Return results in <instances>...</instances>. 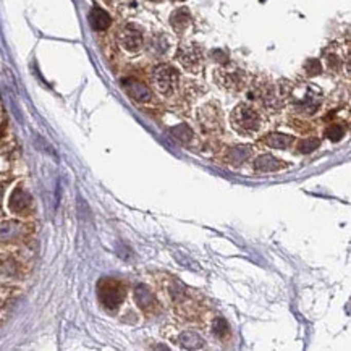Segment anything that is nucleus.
Segmentation results:
<instances>
[{
	"instance_id": "f257e3e1",
	"label": "nucleus",
	"mask_w": 351,
	"mask_h": 351,
	"mask_svg": "<svg viewBox=\"0 0 351 351\" xmlns=\"http://www.w3.org/2000/svg\"><path fill=\"white\" fill-rule=\"evenodd\" d=\"M282 99H288L293 105V110L300 115L311 117L319 110L322 102V94L319 87L309 83L300 84H282L279 87Z\"/></svg>"
},
{
	"instance_id": "aec40b11",
	"label": "nucleus",
	"mask_w": 351,
	"mask_h": 351,
	"mask_svg": "<svg viewBox=\"0 0 351 351\" xmlns=\"http://www.w3.org/2000/svg\"><path fill=\"white\" fill-rule=\"evenodd\" d=\"M21 232V225L18 222H5L0 225V241H10L18 236Z\"/></svg>"
},
{
	"instance_id": "dca6fc26",
	"label": "nucleus",
	"mask_w": 351,
	"mask_h": 351,
	"mask_svg": "<svg viewBox=\"0 0 351 351\" xmlns=\"http://www.w3.org/2000/svg\"><path fill=\"white\" fill-rule=\"evenodd\" d=\"M287 167V163L283 160L273 157L270 154H262L254 160V170L256 172H262V173H267V172H277Z\"/></svg>"
},
{
	"instance_id": "7ed1b4c3",
	"label": "nucleus",
	"mask_w": 351,
	"mask_h": 351,
	"mask_svg": "<svg viewBox=\"0 0 351 351\" xmlns=\"http://www.w3.org/2000/svg\"><path fill=\"white\" fill-rule=\"evenodd\" d=\"M214 81L218 87H222L227 93H241L249 86V76L243 68H238L235 65H220L214 71Z\"/></svg>"
},
{
	"instance_id": "c756f323",
	"label": "nucleus",
	"mask_w": 351,
	"mask_h": 351,
	"mask_svg": "<svg viewBox=\"0 0 351 351\" xmlns=\"http://www.w3.org/2000/svg\"><path fill=\"white\" fill-rule=\"evenodd\" d=\"M149 2H154V4H159V2H162V0H149Z\"/></svg>"
},
{
	"instance_id": "6ab92c4d",
	"label": "nucleus",
	"mask_w": 351,
	"mask_h": 351,
	"mask_svg": "<svg viewBox=\"0 0 351 351\" xmlns=\"http://www.w3.org/2000/svg\"><path fill=\"white\" fill-rule=\"evenodd\" d=\"M178 343L184 349H199L204 348V338L196 332H181L178 337Z\"/></svg>"
},
{
	"instance_id": "4468645a",
	"label": "nucleus",
	"mask_w": 351,
	"mask_h": 351,
	"mask_svg": "<svg viewBox=\"0 0 351 351\" xmlns=\"http://www.w3.org/2000/svg\"><path fill=\"white\" fill-rule=\"evenodd\" d=\"M170 26L177 34H184L186 31L191 26V13L186 7H180L177 10H173L170 15Z\"/></svg>"
},
{
	"instance_id": "f03ea898",
	"label": "nucleus",
	"mask_w": 351,
	"mask_h": 351,
	"mask_svg": "<svg viewBox=\"0 0 351 351\" xmlns=\"http://www.w3.org/2000/svg\"><path fill=\"white\" fill-rule=\"evenodd\" d=\"M230 123H232L236 133L253 136L262 126V115L256 107L248 102H243L233 108L232 115H230Z\"/></svg>"
},
{
	"instance_id": "4be33fe9",
	"label": "nucleus",
	"mask_w": 351,
	"mask_h": 351,
	"mask_svg": "<svg viewBox=\"0 0 351 351\" xmlns=\"http://www.w3.org/2000/svg\"><path fill=\"white\" fill-rule=\"evenodd\" d=\"M319 144H321V141L314 136H311V138H306L300 142L298 151L301 152V154H311V152H314L317 147H319Z\"/></svg>"
},
{
	"instance_id": "20e7f679",
	"label": "nucleus",
	"mask_w": 351,
	"mask_h": 351,
	"mask_svg": "<svg viewBox=\"0 0 351 351\" xmlns=\"http://www.w3.org/2000/svg\"><path fill=\"white\" fill-rule=\"evenodd\" d=\"M251 99L267 112H277L282 105V96L277 89V86L270 83L269 80H256L251 83Z\"/></svg>"
},
{
	"instance_id": "ddd939ff",
	"label": "nucleus",
	"mask_w": 351,
	"mask_h": 351,
	"mask_svg": "<svg viewBox=\"0 0 351 351\" xmlns=\"http://www.w3.org/2000/svg\"><path fill=\"white\" fill-rule=\"evenodd\" d=\"M172 44H170V39L165 36V34H160V32H157V34H152L147 41V53H151L154 59H162L167 56V52L170 50Z\"/></svg>"
},
{
	"instance_id": "5701e85b",
	"label": "nucleus",
	"mask_w": 351,
	"mask_h": 351,
	"mask_svg": "<svg viewBox=\"0 0 351 351\" xmlns=\"http://www.w3.org/2000/svg\"><path fill=\"white\" fill-rule=\"evenodd\" d=\"M304 73L308 75V76H317V75H321L322 73V63L317 60V59H308L304 62Z\"/></svg>"
},
{
	"instance_id": "1a4fd4ad",
	"label": "nucleus",
	"mask_w": 351,
	"mask_h": 351,
	"mask_svg": "<svg viewBox=\"0 0 351 351\" xmlns=\"http://www.w3.org/2000/svg\"><path fill=\"white\" fill-rule=\"evenodd\" d=\"M118 42L126 52L136 53L144 47V36H142V31L135 25H126L118 32Z\"/></svg>"
},
{
	"instance_id": "cd10ccee",
	"label": "nucleus",
	"mask_w": 351,
	"mask_h": 351,
	"mask_svg": "<svg viewBox=\"0 0 351 351\" xmlns=\"http://www.w3.org/2000/svg\"><path fill=\"white\" fill-rule=\"evenodd\" d=\"M212 59H215V62L220 63V65H225L228 62V56H227L225 52H222V50H214L212 52Z\"/></svg>"
},
{
	"instance_id": "0eeeda50",
	"label": "nucleus",
	"mask_w": 351,
	"mask_h": 351,
	"mask_svg": "<svg viewBox=\"0 0 351 351\" xmlns=\"http://www.w3.org/2000/svg\"><path fill=\"white\" fill-rule=\"evenodd\" d=\"M175 57H177V62L188 73L196 75L204 67V52L197 42H188V41L181 42L177 49Z\"/></svg>"
},
{
	"instance_id": "9b49d317",
	"label": "nucleus",
	"mask_w": 351,
	"mask_h": 351,
	"mask_svg": "<svg viewBox=\"0 0 351 351\" xmlns=\"http://www.w3.org/2000/svg\"><path fill=\"white\" fill-rule=\"evenodd\" d=\"M135 301L139 306V309H142L146 314H152L159 308V303L156 300L154 293L144 283L138 285L135 288Z\"/></svg>"
},
{
	"instance_id": "423d86ee",
	"label": "nucleus",
	"mask_w": 351,
	"mask_h": 351,
	"mask_svg": "<svg viewBox=\"0 0 351 351\" xmlns=\"http://www.w3.org/2000/svg\"><path fill=\"white\" fill-rule=\"evenodd\" d=\"M196 118H197V125H199L204 135L215 136L222 131V123H224L222 108L215 101L206 102L204 105L197 108Z\"/></svg>"
},
{
	"instance_id": "c85d7f7f",
	"label": "nucleus",
	"mask_w": 351,
	"mask_h": 351,
	"mask_svg": "<svg viewBox=\"0 0 351 351\" xmlns=\"http://www.w3.org/2000/svg\"><path fill=\"white\" fill-rule=\"evenodd\" d=\"M2 197H4V188H2V184H0V204H2Z\"/></svg>"
},
{
	"instance_id": "bb28decb",
	"label": "nucleus",
	"mask_w": 351,
	"mask_h": 351,
	"mask_svg": "<svg viewBox=\"0 0 351 351\" xmlns=\"http://www.w3.org/2000/svg\"><path fill=\"white\" fill-rule=\"evenodd\" d=\"M0 270H2V273H5V275H13L15 270H16V264L12 261H8L2 267H0Z\"/></svg>"
},
{
	"instance_id": "a211bd4d",
	"label": "nucleus",
	"mask_w": 351,
	"mask_h": 351,
	"mask_svg": "<svg viewBox=\"0 0 351 351\" xmlns=\"http://www.w3.org/2000/svg\"><path fill=\"white\" fill-rule=\"evenodd\" d=\"M264 144H267L272 149H288L294 144V138L288 136V135H283V133H272L269 136H266L264 139Z\"/></svg>"
},
{
	"instance_id": "2eb2a0df",
	"label": "nucleus",
	"mask_w": 351,
	"mask_h": 351,
	"mask_svg": "<svg viewBox=\"0 0 351 351\" xmlns=\"http://www.w3.org/2000/svg\"><path fill=\"white\" fill-rule=\"evenodd\" d=\"M31 206V196L23 190V188H15V191L10 196L8 207L13 214H23L29 209Z\"/></svg>"
},
{
	"instance_id": "7c9ffc66",
	"label": "nucleus",
	"mask_w": 351,
	"mask_h": 351,
	"mask_svg": "<svg viewBox=\"0 0 351 351\" xmlns=\"http://www.w3.org/2000/svg\"><path fill=\"white\" fill-rule=\"evenodd\" d=\"M175 2H184V0H175Z\"/></svg>"
},
{
	"instance_id": "412c9836",
	"label": "nucleus",
	"mask_w": 351,
	"mask_h": 351,
	"mask_svg": "<svg viewBox=\"0 0 351 351\" xmlns=\"http://www.w3.org/2000/svg\"><path fill=\"white\" fill-rule=\"evenodd\" d=\"M172 136L177 139V141H180V142H183V144H188V142L193 139V130L186 125V123H180V125H177L175 128H172Z\"/></svg>"
},
{
	"instance_id": "b1692460",
	"label": "nucleus",
	"mask_w": 351,
	"mask_h": 351,
	"mask_svg": "<svg viewBox=\"0 0 351 351\" xmlns=\"http://www.w3.org/2000/svg\"><path fill=\"white\" fill-rule=\"evenodd\" d=\"M325 136L330 139V141L337 142V141H340V139L345 136V128L340 125V123H332L330 126L325 130Z\"/></svg>"
},
{
	"instance_id": "393cba45",
	"label": "nucleus",
	"mask_w": 351,
	"mask_h": 351,
	"mask_svg": "<svg viewBox=\"0 0 351 351\" xmlns=\"http://www.w3.org/2000/svg\"><path fill=\"white\" fill-rule=\"evenodd\" d=\"M212 334L218 338H224L228 334V324L224 317H215L212 322Z\"/></svg>"
},
{
	"instance_id": "f3484780",
	"label": "nucleus",
	"mask_w": 351,
	"mask_h": 351,
	"mask_svg": "<svg viewBox=\"0 0 351 351\" xmlns=\"http://www.w3.org/2000/svg\"><path fill=\"white\" fill-rule=\"evenodd\" d=\"M89 23H91L93 29H96V31H105L108 26H110L112 18L105 12V10L94 7L89 13Z\"/></svg>"
},
{
	"instance_id": "a878e982",
	"label": "nucleus",
	"mask_w": 351,
	"mask_h": 351,
	"mask_svg": "<svg viewBox=\"0 0 351 351\" xmlns=\"http://www.w3.org/2000/svg\"><path fill=\"white\" fill-rule=\"evenodd\" d=\"M325 62H327V68L330 71H338V70H342V67H343V59L338 57L337 53H334V52L325 53Z\"/></svg>"
},
{
	"instance_id": "6e6552de",
	"label": "nucleus",
	"mask_w": 351,
	"mask_h": 351,
	"mask_svg": "<svg viewBox=\"0 0 351 351\" xmlns=\"http://www.w3.org/2000/svg\"><path fill=\"white\" fill-rule=\"evenodd\" d=\"M99 301L108 311H115L125 300V287L123 283L114 279H102L97 287Z\"/></svg>"
},
{
	"instance_id": "39448f33",
	"label": "nucleus",
	"mask_w": 351,
	"mask_h": 351,
	"mask_svg": "<svg viewBox=\"0 0 351 351\" xmlns=\"http://www.w3.org/2000/svg\"><path fill=\"white\" fill-rule=\"evenodd\" d=\"M151 81L152 86L156 87V91L163 97H172L175 94L180 83V75L169 63H160L154 67L151 73Z\"/></svg>"
},
{
	"instance_id": "9d476101",
	"label": "nucleus",
	"mask_w": 351,
	"mask_h": 351,
	"mask_svg": "<svg viewBox=\"0 0 351 351\" xmlns=\"http://www.w3.org/2000/svg\"><path fill=\"white\" fill-rule=\"evenodd\" d=\"M123 89L125 93L133 99L135 102L138 104H144V102H149L151 97H152V93L149 89V86L144 84L142 81L139 80H135V78H126L123 80Z\"/></svg>"
},
{
	"instance_id": "f8f14e48",
	"label": "nucleus",
	"mask_w": 351,
	"mask_h": 351,
	"mask_svg": "<svg viewBox=\"0 0 351 351\" xmlns=\"http://www.w3.org/2000/svg\"><path fill=\"white\" fill-rule=\"evenodd\" d=\"M253 156V147L246 146V144H239V146H232L224 152V162L227 165L232 167H239L243 165L249 157Z\"/></svg>"
}]
</instances>
